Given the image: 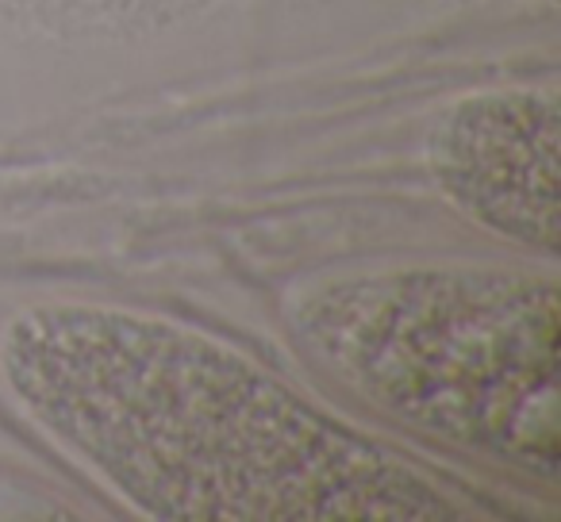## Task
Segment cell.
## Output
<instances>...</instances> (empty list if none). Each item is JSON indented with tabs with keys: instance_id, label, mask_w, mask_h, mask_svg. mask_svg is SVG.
I'll return each mask as SVG.
<instances>
[{
	"instance_id": "obj_1",
	"label": "cell",
	"mask_w": 561,
	"mask_h": 522,
	"mask_svg": "<svg viewBox=\"0 0 561 522\" xmlns=\"http://www.w3.org/2000/svg\"><path fill=\"white\" fill-rule=\"evenodd\" d=\"M12 396L150 519L466 522L477 499L404 461L216 338L89 304L4 335Z\"/></svg>"
},
{
	"instance_id": "obj_3",
	"label": "cell",
	"mask_w": 561,
	"mask_h": 522,
	"mask_svg": "<svg viewBox=\"0 0 561 522\" xmlns=\"http://www.w3.org/2000/svg\"><path fill=\"white\" fill-rule=\"evenodd\" d=\"M558 93L496 89L461 101L435 139L450 200L519 246L558 254Z\"/></svg>"
},
{
	"instance_id": "obj_2",
	"label": "cell",
	"mask_w": 561,
	"mask_h": 522,
	"mask_svg": "<svg viewBox=\"0 0 561 522\" xmlns=\"http://www.w3.org/2000/svg\"><path fill=\"white\" fill-rule=\"evenodd\" d=\"M558 285L515 269H397L297 308V335L366 404L454 450L558 480Z\"/></svg>"
}]
</instances>
